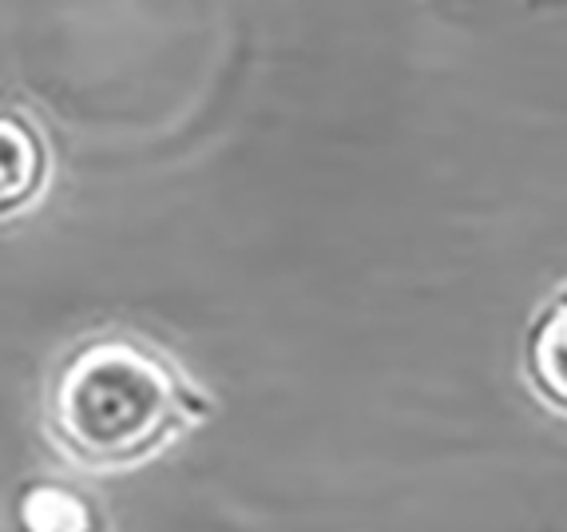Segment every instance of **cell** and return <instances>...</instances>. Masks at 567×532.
Here are the masks:
<instances>
[{"label":"cell","mask_w":567,"mask_h":532,"mask_svg":"<svg viewBox=\"0 0 567 532\" xmlns=\"http://www.w3.org/2000/svg\"><path fill=\"white\" fill-rule=\"evenodd\" d=\"M528 378L539 398L567 413V290H559L532 326Z\"/></svg>","instance_id":"obj_3"},{"label":"cell","mask_w":567,"mask_h":532,"mask_svg":"<svg viewBox=\"0 0 567 532\" xmlns=\"http://www.w3.org/2000/svg\"><path fill=\"white\" fill-rule=\"evenodd\" d=\"M48 175V152L37 127L20 112L0 108V215L29 207Z\"/></svg>","instance_id":"obj_2"},{"label":"cell","mask_w":567,"mask_h":532,"mask_svg":"<svg viewBox=\"0 0 567 532\" xmlns=\"http://www.w3.org/2000/svg\"><path fill=\"white\" fill-rule=\"evenodd\" d=\"M199 398L155 346L127 334H92L48 381V429L68 457L120 469L159 453Z\"/></svg>","instance_id":"obj_1"}]
</instances>
